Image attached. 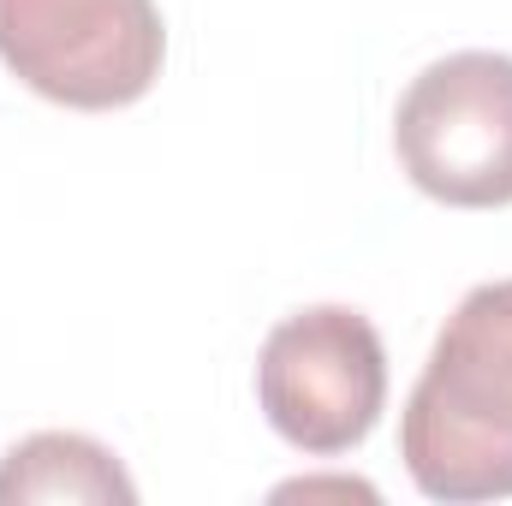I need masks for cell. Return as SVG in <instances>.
I'll return each instance as SVG.
<instances>
[{
    "mask_svg": "<svg viewBox=\"0 0 512 506\" xmlns=\"http://www.w3.org/2000/svg\"><path fill=\"white\" fill-rule=\"evenodd\" d=\"M399 459L429 501H512V280L471 286L447 316L399 411Z\"/></svg>",
    "mask_w": 512,
    "mask_h": 506,
    "instance_id": "obj_1",
    "label": "cell"
},
{
    "mask_svg": "<svg viewBox=\"0 0 512 506\" xmlns=\"http://www.w3.org/2000/svg\"><path fill=\"white\" fill-rule=\"evenodd\" d=\"M256 399L274 435L310 459L364 447L387 405V352L376 322L352 304L292 310L262 340Z\"/></svg>",
    "mask_w": 512,
    "mask_h": 506,
    "instance_id": "obj_2",
    "label": "cell"
},
{
    "mask_svg": "<svg viewBox=\"0 0 512 506\" xmlns=\"http://www.w3.org/2000/svg\"><path fill=\"white\" fill-rule=\"evenodd\" d=\"M393 149L423 197L447 209H507L512 54L465 48L423 66L393 108Z\"/></svg>",
    "mask_w": 512,
    "mask_h": 506,
    "instance_id": "obj_3",
    "label": "cell"
},
{
    "mask_svg": "<svg viewBox=\"0 0 512 506\" xmlns=\"http://www.w3.org/2000/svg\"><path fill=\"white\" fill-rule=\"evenodd\" d=\"M0 60L36 96L108 114L155 90L167 30L155 0H0Z\"/></svg>",
    "mask_w": 512,
    "mask_h": 506,
    "instance_id": "obj_4",
    "label": "cell"
},
{
    "mask_svg": "<svg viewBox=\"0 0 512 506\" xmlns=\"http://www.w3.org/2000/svg\"><path fill=\"white\" fill-rule=\"evenodd\" d=\"M12 501H137V483L126 477V465L72 429H42L30 441H18L0 459V506Z\"/></svg>",
    "mask_w": 512,
    "mask_h": 506,
    "instance_id": "obj_5",
    "label": "cell"
}]
</instances>
